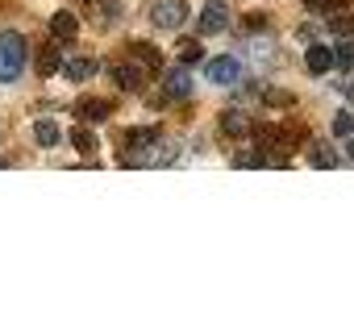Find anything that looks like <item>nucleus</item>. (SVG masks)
Listing matches in <instances>:
<instances>
[{
  "label": "nucleus",
  "mask_w": 354,
  "mask_h": 333,
  "mask_svg": "<svg viewBox=\"0 0 354 333\" xmlns=\"http://www.w3.org/2000/svg\"><path fill=\"white\" fill-rule=\"evenodd\" d=\"M346 154H350V158H354V133H350V142H346Z\"/></svg>",
  "instance_id": "obj_28"
},
{
  "label": "nucleus",
  "mask_w": 354,
  "mask_h": 333,
  "mask_svg": "<svg viewBox=\"0 0 354 333\" xmlns=\"http://www.w3.org/2000/svg\"><path fill=\"white\" fill-rule=\"evenodd\" d=\"M205 75H209V84H217V88H234V84L242 79V63H238L234 55H217V59H209Z\"/></svg>",
  "instance_id": "obj_3"
},
{
  "label": "nucleus",
  "mask_w": 354,
  "mask_h": 333,
  "mask_svg": "<svg viewBox=\"0 0 354 333\" xmlns=\"http://www.w3.org/2000/svg\"><path fill=\"white\" fill-rule=\"evenodd\" d=\"M129 55H133L142 67H150V71H158V67H162V50H158V46H150V42H129Z\"/></svg>",
  "instance_id": "obj_13"
},
{
  "label": "nucleus",
  "mask_w": 354,
  "mask_h": 333,
  "mask_svg": "<svg viewBox=\"0 0 354 333\" xmlns=\"http://www.w3.org/2000/svg\"><path fill=\"white\" fill-rule=\"evenodd\" d=\"M88 5H96V0H88Z\"/></svg>",
  "instance_id": "obj_30"
},
{
  "label": "nucleus",
  "mask_w": 354,
  "mask_h": 333,
  "mask_svg": "<svg viewBox=\"0 0 354 333\" xmlns=\"http://www.w3.org/2000/svg\"><path fill=\"white\" fill-rule=\"evenodd\" d=\"M333 133H342V137H350L354 133V113H333Z\"/></svg>",
  "instance_id": "obj_22"
},
{
  "label": "nucleus",
  "mask_w": 354,
  "mask_h": 333,
  "mask_svg": "<svg viewBox=\"0 0 354 333\" xmlns=\"http://www.w3.org/2000/svg\"><path fill=\"white\" fill-rule=\"evenodd\" d=\"M308 162L329 171V166H337V150H333L329 142H308Z\"/></svg>",
  "instance_id": "obj_14"
},
{
  "label": "nucleus",
  "mask_w": 354,
  "mask_h": 333,
  "mask_svg": "<svg viewBox=\"0 0 354 333\" xmlns=\"http://www.w3.org/2000/svg\"><path fill=\"white\" fill-rule=\"evenodd\" d=\"M337 67V50H329V46H308V55H304V71L308 75H329Z\"/></svg>",
  "instance_id": "obj_7"
},
{
  "label": "nucleus",
  "mask_w": 354,
  "mask_h": 333,
  "mask_svg": "<svg viewBox=\"0 0 354 333\" xmlns=\"http://www.w3.org/2000/svg\"><path fill=\"white\" fill-rule=\"evenodd\" d=\"M63 42H46V46H38V55H34V63H38V75H55V71H63V50H59Z\"/></svg>",
  "instance_id": "obj_10"
},
{
  "label": "nucleus",
  "mask_w": 354,
  "mask_h": 333,
  "mask_svg": "<svg viewBox=\"0 0 354 333\" xmlns=\"http://www.w3.org/2000/svg\"><path fill=\"white\" fill-rule=\"evenodd\" d=\"M337 63H342V67H354V42H350V38L337 46Z\"/></svg>",
  "instance_id": "obj_24"
},
{
  "label": "nucleus",
  "mask_w": 354,
  "mask_h": 333,
  "mask_svg": "<svg viewBox=\"0 0 354 333\" xmlns=\"http://www.w3.org/2000/svg\"><path fill=\"white\" fill-rule=\"evenodd\" d=\"M246 34H259V30H267V13H246Z\"/></svg>",
  "instance_id": "obj_23"
},
{
  "label": "nucleus",
  "mask_w": 354,
  "mask_h": 333,
  "mask_svg": "<svg viewBox=\"0 0 354 333\" xmlns=\"http://www.w3.org/2000/svg\"><path fill=\"white\" fill-rule=\"evenodd\" d=\"M0 166H5V158H0Z\"/></svg>",
  "instance_id": "obj_29"
},
{
  "label": "nucleus",
  "mask_w": 354,
  "mask_h": 333,
  "mask_svg": "<svg viewBox=\"0 0 354 333\" xmlns=\"http://www.w3.org/2000/svg\"><path fill=\"white\" fill-rule=\"evenodd\" d=\"M221 133H225V137H234V142H242V137H250V133H254V121H250L242 108H230V113H221Z\"/></svg>",
  "instance_id": "obj_9"
},
{
  "label": "nucleus",
  "mask_w": 354,
  "mask_h": 333,
  "mask_svg": "<svg viewBox=\"0 0 354 333\" xmlns=\"http://www.w3.org/2000/svg\"><path fill=\"white\" fill-rule=\"evenodd\" d=\"M304 5H308V9H317V13H321V9H325V0H304Z\"/></svg>",
  "instance_id": "obj_27"
},
{
  "label": "nucleus",
  "mask_w": 354,
  "mask_h": 333,
  "mask_svg": "<svg viewBox=\"0 0 354 333\" xmlns=\"http://www.w3.org/2000/svg\"><path fill=\"white\" fill-rule=\"evenodd\" d=\"M96 71H100V63H96V59H88V55H84V59H71V63H63V75H67L71 84H84V79H92Z\"/></svg>",
  "instance_id": "obj_12"
},
{
  "label": "nucleus",
  "mask_w": 354,
  "mask_h": 333,
  "mask_svg": "<svg viewBox=\"0 0 354 333\" xmlns=\"http://www.w3.org/2000/svg\"><path fill=\"white\" fill-rule=\"evenodd\" d=\"M329 30L342 34V38H350V34H354V13H333V17H329Z\"/></svg>",
  "instance_id": "obj_19"
},
{
  "label": "nucleus",
  "mask_w": 354,
  "mask_h": 333,
  "mask_svg": "<svg viewBox=\"0 0 354 333\" xmlns=\"http://www.w3.org/2000/svg\"><path fill=\"white\" fill-rule=\"evenodd\" d=\"M26 55H30V46L21 34H0V84H13L21 75Z\"/></svg>",
  "instance_id": "obj_1"
},
{
  "label": "nucleus",
  "mask_w": 354,
  "mask_h": 333,
  "mask_svg": "<svg viewBox=\"0 0 354 333\" xmlns=\"http://www.w3.org/2000/svg\"><path fill=\"white\" fill-rule=\"evenodd\" d=\"M263 162H267V154H263L259 146H254V150H238V154H234V166H242V171H250V166H263Z\"/></svg>",
  "instance_id": "obj_18"
},
{
  "label": "nucleus",
  "mask_w": 354,
  "mask_h": 333,
  "mask_svg": "<svg viewBox=\"0 0 354 333\" xmlns=\"http://www.w3.org/2000/svg\"><path fill=\"white\" fill-rule=\"evenodd\" d=\"M205 59V50H201V42H180V63H201Z\"/></svg>",
  "instance_id": "obj_21"
},
{
  "label": "nucleus",
  "mask_w": 354,
  "mask_h": 333,
  "mask_svg": "<svg viewBox=\"0 0 354 333\" xmlns=\"http://www.w3.org/2000/svg\"><path fill=\"white\" fill-rule=\"evenodd\" d=\"M158 133L154 129H146V125H133V129H125L121 133V146H146V142H154Z\"/></svg>",
  "instance_id": "obj_17"
},
{
  "label": "nucleus",
  "mask_w": 354,
  "mask_h": 333,
  "mask_svg": "<svg viewBox=\"0 0 354 333\" xmlns=\"http://www.w3.org/2000/svg\"><path fill=\"white\" fill-rule=\"evenodd\" d=\"M346 9H350V0H325V9H321V13L333 17V13H346Z\"/></svg>",
  "instance_id": "obj_25"
},
{
  "label": "nucleus",
  "mask_w": 354,
  "mask_h": 333,
  "mask_svg": "<svg viewBox=\"0 0 354 333\" xmlns=\"http://www.w3.org/2000/svg\"><path fill=\"white\" fill-rule=\"evenodd\" d=\"M113 84L121 88V92H142V84H146V71H142V63L129 55V59H121L117 67H113Z\"/></svg>",
  "instance_id": "obj_5"
},
{
  "label": "nucleus",
  "mask_w": 354,
  "mask_h": 333,
  "mask_svg": "<svg viewBox=\"0 0 354 333\" xmlns=\"http://www.w3.org/2000/svg\"><path fill=\"white\" fill-rule=\"evenodd\" d=\"M162 96H171V100H188L192 96V71H188V63L162 71Z\"/></svg>",
  "instance_id": "obj_4"
},
{
  "label": "nucleus",
  "mask_w": 354,
  "mask_h": 333,
  "mask_svg": "<svg viewBox=\"0 0 354 333\" xmlns=\"http://www.w3.org/2000/svg\"><path fill=\"white\" fill-rule=\"evenodd\" d=\"M59 137H63L59 121H50V117L34 121V142H38V146H59Z\"/></svg>",
  "instance_id": "obj_15"
},
{
  "label": "nucleus",
  "mask_w": 354,
  "mask_h": 333,
  "mask_svg": "<svg viewBox=\"0 0 354 333\" xmlns=\"http://www.w3.org/2000/svg\"><path fill=\"white\" fill-rule=\"evenodd\" d=\"M296 38H300V42H308V46H313V42H317V30H313V26H300V30H296Z\"/></svg>",
  "instance_id": "obj_26"
},
{
  "label": "nucleus",
  "mask_w": 354,
  "mask_h": 333,
  "mask_svg": "<svg viewBox=\"0 0 354 333\" xmlns=\"http://www.w3.org/2000/svg\"><path fill=\"white\" fill-rule=\"evenodd\" d=\"M267 104H271V108H292V104H296V96H292V92H283V88H267Z\"/></svg>",
  "instance_id": "obj_20"
},
{
  "label": "nucleus",
  "mask_w": 354,
  "mask_h": 333,
  "mask_svg": "<svg viewBox=\"0 0 354 333\" xmlns=\"http://www.w3.org/2000/svg\"><path fill=\"white\" fill-rule=\"evenodd\" d=\"M150 21L158 30H180L188 21V5H184V0H154V5H150Z\"/></svg>",
  "instance_id": "obj_2"
},
{
  "label": "nucleus",
  "mask_w": 354,
  "mask_h": 333,
  "mask_svg": "<svg viewBox=\"0 0 354 333\" xmlns=\"http://www.w3.org/2000/svg\"><path fill=\"white\" fill-rule=\"evenodd\" d=\"M75 117H80L84 125H88V121L96 125V121H109V117H113V104H109V100H80V104H75Z\"/></svg>",
  "instance_id": "obj_11"
},
{
  "label": "nucleus",
  "mask_w": 354,
  "mask_h": 333,
  "mask_svg": "<svg viewBox=\"0 0 354 333\" xmlns=\"http://www.w3.org/2000/svg\"><path fill=\"white\" fill-rule=\"evenodd\" d=\"M71 146H75L80 154H92V158H96V150H100V142H96V133H92L88 125H80V129H71Z\"/></svg>",
  "instance_id": "obj_16"
},
{
  "label": "nucleus",
  "mask_w": 354,
  "mask_h": 333,
  "mask_svg": "<svg viewBox=\"0 0 354 333\" xmlns=\"http://www.w3.org/2000/svg\"><path fill=\"white\" fill-rule=\"evenodd\" d=\"M50 38H55V42H63V46H71V42L80 38V17H75V13H67V9H59V13L50 17Z\"/></svg>",
  "instance_id": "obj_6"
},
{
  "label": "nucleus",
  "mask_w": 354,
  "mask_h": 333,
  "mask_svg": "<svg viewBox=\"0 0 354 333\" xmlns=\"http://www.w3.org/2000/svg\"><path fill=\"white\" fill-rule=\"evenodd\" d=\"M230 26V9H225V0H209L205 13H201V34H225Z\"/></svg>",
  "instance_id": "obj_8"
}]
</instances>
